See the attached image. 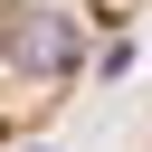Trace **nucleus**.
Returning <instances> with one entry per match:
<instances>
[{
  "label": "nucleus",
  "instance_id": "obj_1",
  "mask_svg": "<svg viewBox=\"0 0 152 152\" xmlns=\"http://www.w3.org/2000/svg\"><path fill=\"white\" fill-rule=\"evenodd\" d=\"M152 38V0H0V152L57 133Z\"/></svg>",
  "mask_w": 152,
  "mask_h": 152
},
{
  "label": "nucleus",
  "instance_id": "obj_2",
  "mask_svg": "<svg viewBox=\"0 0 152 152\" xmlns=\"http://www.w3.org/2000/svg\"><path fill=\"white\" fill-rule=\"evenodd\" d=\"M133 152H152V114H142V142H133Z\"/></svg>",
  "mask_w": 152,
  "mask_h": 152
}]
</instances>
